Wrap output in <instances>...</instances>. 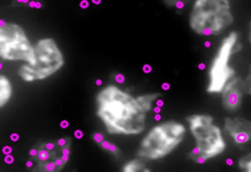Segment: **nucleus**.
I'll list each match as a JSON object with an SVG mask.
<instances>
[{
    "mask_svg": "<svg viewBox=\"0 0 251 172\" xmlns=\"http://www.w3.org/2000/svg\"><path fill=\"white\" fill-rule=\"evenodd\" d=\"M98 117L111 135H138L146 128L147 113L130 94L109 85L96 97Z\"/></svg>",
    "mask_w": 251,
    "mask_h": 172,
    "instance_id": "1",
    "label": "nucleus"
},
{
    "mask_svg": "<svg viewBox=\"0 0 251 172\" xmlns=\"http://www.w3.org/2000/svg\"><path fill=\"white\" fill-rule=\"evenodd\" d=\"M187 122L196 142V147L188 154L190 160L197 164H204L224 152L226 142L212 116L193 114L188 116Z\"/></svg>",
    "mask_w": 251,
    "mask_h": 172,
    "instance_id": "2",
    "label": "nucleus"
},
{
    "mask_svg": "<svg viewBox=\"0 0 251 172\" xmlns=\"http://www.w3.org/2000/svg\"><path fill=\"white\" fill-rule=\"evenodd\" d=\"M185 125L170 120L155 125L143 137L137 155L145 161L163 159L169 156L184 140Z\"/></svg>",
    "mask_w": 251,
    "mask_h": 172,
    "instance_id": "3",
    "label": "nucleus"
},
{
    "mask_svg": "<svg viewBox=\"0 0 251 172\" xmlns=\"http://www.w3.org/2000/svg\"><path fill=\"white\" fill-rule=\"evenodd\" d=\"M234 20L228 0H196L189 24L196 34L208 37L221 34Z\"/></svg>",
    "mask_w": 251,
    "mask_h": 172,
    "instance_id": "4",
    "label": "nucleus"
},
{
    "mask_svg": "<svg viewBox=\"0 0 251 172\" xmlns=\"http://www.w3.org/2000/svg\"><path fill=\"white\" fill-rule=\"evenodd\" d=\"M35 60L32 64L20 67L18 75L26 82L42 80L51 77L64 65L62 51L54 40L44 38L34 46Z\"/></svg>",
    "mask_w": 251,
    "mask_h": 172,
    "instance_id": "5",
    "label": "nucleus"
},
{
    "mask_svg": "<svg viewBox=\"0 0 251 172\" xmlns=\"http://www.w3.org/2000/svg\"><path fill=\"white\" fill-rule=\"evenodd\" d=\"M0 59L26 64L34 61V46L20 24L0 20Z\"/></svg>",
    "mask_w": 251,
    "mask_h": 172,
    "instance_id": "6",
    "label": "nucleus"
},
{
    "mask_svg": "<svg viewBox=\"0 0 251 172\" xmlns=\"http://www.w3.org/2000/svg\"><path fill=\"white\" fill-rule=\"evenodd\" d=\"M238 35L230 33L222 42L208 71L207 92L211 95L221 93L224 86L235 76V71L229 65L233 48L237 43Z\"/></svg>",
    "mask_w": 251,
    "mask_h": 172,
    "instance_id": "7",
    "label": "nucleus"
},
{
    "mask_svg": "<svg viewBox=\"0 0 251 172\" xmlns=\"http://www.w3.org/2000/svg\"><path fill=\"white\" fill-rule=\"evenodd\" d=\"M251 77L246 80L241 77L232 78L221 91V102L224 108L228 112H236L243 104L245 94L251 93Z\"/></svg>",
    "mask_w": 251,
    "mask_h": 172,
    "instance_id": "8",
    "label": "nucleus"
},
{
    "mask_svg": "<svg viewBox=\"0 0 251 172\" xmlns=\"http://www.w3.org/2000/svg\"><path fill=\"white\" fill-rule=\"evenodd\" d=\"M226 132L235 144H247L251 138V122L243 117H227L224 120Z\"/></svg>",
    "mask_w": 251,
    "mask_h": 172,
    "instance_id": "9",
    "label": "nucleus"
},
{
    "mask_svg": "<svg viewBox=\"0 0 251 172\" xmlns=\"http://www.w3.org/2000/svg\"><path fill=\"white\" fill-rule=\"evenodd\" d=\"M12 83L6 76L0 75V108L8 104L12 97Z\"/></svg>",
    "mask_w": 251,
    "mask_h": 172,
    "instance_id": "10",
    "label": "nucleus"
},
{
    "mask_svg": "<svg viewBox=\"0 0 251 172\" xmlns=\"http://www.w3.org/2000/svg\"><path fill=\"white\" fill-rule=\"evenodd\" d=\"M161 96L160 93H149L138 96L136 98L141 108L147 113L153 109L154 103L160 99Z\"/></svg>",
    "mask_w": 251,
    "mask_h": 172,
    "instance_id": "11",
    "label": "nucleus"
},
{
    "mask_svg": "<svg viewBox=\"0 0 251 172\" xmlns=\"http://www.w3.org/2000/svg\"><path fill=\"white\" fill-rule=\"evenodd\" d=\"M147 171H149L150 170L147 168L145 160L139 157L136 159L130 160L125 165L123 169V172H140Z\"/></svg>",
    "mask_w": 251,
    "mask_h": 172,
    "instance_id": "12",
    "label": "nucleus"
},
{
    "mask_svg": "<svg viewBox=\"0 0 251 172\" xmlns=\"http://www.w3.org/2000/svg\"><path fill=\"white\" fill-rule=\"evenodd\" d=\"M57 150L50 151L41 147L39 149L37 155L33 158V159L38 161L39 164H44L49 161H54L57 158L55 151Z\"/></svg>",
    "mask_w": 251,
    "mask_h": 172,
    "instance_id": "13",
    "label": "nucleus"
},
{
    "mask_svg": "<svg viewBox=\"0 0 251 172\" xmlns=\"http://www.w3.org/2000/svg\"><path fill=\"white\" fill-rule=\"evenodd\" d=\"M238 166L242 171L251 172V155L250 153L240 158L238 161Z\"/></svg>",
    "mask_w": 251,
    "mask_h": 172,
    "instance_id": "14",
    "label": "nucleus"
},
{
    "mask_svg": "<svg viewBox=\"0 0 251 172\" xmlns=\"http://www.w3.org/2000/svg\"><path fill=\"white\" fill-rule=\"evenodd\" d=\"M40 170L41 171H46L51 172L57 170V167L55 164L54 161H49L44 164H39Z\"/></svg>",
    "mask_w": 251,
    "mask_h": 172,
    "instance_id": "15",
    "label": "nucleus"
},
{
    "mask_svg": "<svg viewBox=\"0 0 251 172\" xmlns=\"http://www.w3.org/2000/svg\"><path fill=\"white\" fill-rule=\"evenodd\" d=\"M163 1L168 7L174 8L178 2L182 1V0H163Z\"/></svg>",
    "mask_w": 251,
    "mask_h": 172,
    "instance_id": "16",
    "label": "nucleus"
},
{
    "mask_svg": "<svg viewBox=\"0 0 251 172\" xmlns=\"http://www.w3.org/2000/svg\"><path fill=\"white\" fill-rule=\"evenodd\" d=\"M44 148L50 151L55 150L58 149V145L55 143L49 142L44 145Z\"/></svg>",
    "mask_w": 251,
    "mask_h": 172,
    "instance_id": "17",
    "label": "nucleus"
},
{
    "mask_svg": "<svg viewBox=\"0 0 251 172\" xmlns=\"http://www.w3.org/2000/svg\"><path fill=\"white\" fill-rule=\"evenodd\" d=\"M54 162L56 165V167H57V171H59V170L61 169L62 167H64V165L66 164L64 162H63L62 158L60 157H57L54 160Z\"/></svg>",
    "mask_w": 251,
    "mask_h": 172,
    "instance_id": "18",
    "label": "nucleus"
},
{
    "mask_svg": "<svg viewBox=\"0 0 251 172\" xmlns=\"http://www.w3.org/2000/svg\"><path fill=\"white\" fill-rule=\"evenodd\" d=\"M94 140L95 141L96 143L98 144H100L104 140V137L101 133H96L95 135H94Z\"/></svg>",
    "mask_w": 251,
    "mask_h": 172,
    "instance_id": "19",
    "label": "nucleus"
},
{
    "mask_svg": "<svg viewBox=\"0 0 251 172\" xmlns=\"http://www.w3.org/2000/svg\"><path fill=\"white\" fill-rule=\"evenodd\" d=\"M68 139H66V138H60L59 140L57 141V145L58 147H59V149L62 148V147L66 146L67 144V142H69Z\"/></svg>",
    "mask_w": 251,
    "mask_h": 172,
    "instance_id": "20",
    "label": "nucleus"
},
{
    "mask_svg": "<svg viewBox=\"0 0 251 172\" xmlns=\"http://www.w3.org/2000/svg\"><path fill=\"white\" fill-rule=\"evenodd\" d=\"M115 80L116 82L118 83V84H122L123 83L125 82V77L124 75L119 73V74L116 75Z\"/></svg>",
    "mask_w": 251,
    "mask_h": 172,
    "instance_id": "21",
    "label": "nucleus"
},
{
    "mask_svg": "<svg viewBox=\"0 0 251 172\" xmlns=\"http://www.w3.org/2000/svg\"><path fill=\"white\" fill-rule=\"evenodd\" d=\"M74 135H75V138H77V139L80 140L84 137V133H83L82 130H80V129H76L75 133H74Z\"/></svg>",
    "mask_w": 251,
    "mask_h": 172,
    "instance_id": "22",
    "label": "nucleus"
},
{
    "mask_svg": "<svg viewBox=\"0 0 251 172\" xmlns=\"http://www.w3.org/2000/svg\"><path fill=\"white\" fill-rule=\"evenodd\" d=\"M110 145H111V144L107 140H103L102 142L100 143V146L102 147L103 149L106 150L109 149Z\"/></svg>",
    "mask_w": 251,
    "mask_h": 172,
    "instance_id": "23",
    "label": "nucleus"
},
{
    "mask_svg": "<svg viewBox=\"0 0 251 172\" xmlns=\"http://www.w3.org/2000/svg\"><path fill=\"white\" fill-rule=\"evenodd\" d=\"M107 150H109L110 152L112 153H116L118 151V149L117 147H116V145L111 144L110 145L109 149Z\"/></svg>",
    "mask_w": 251,
    "mask_h": 172,
    "instance_id": "24",
    "label": "nucleus"
},
{
    "mask_svg": "<svg viewBox=\"0 0 251 172\" xmlns=\"http://www.w3.org/2000/svg\"><path fill=\"white\" fill-rule=\"evenodd\" d=\"M69 125L70 124H69V122L67 121L66 120H62V121L60 123V126L63 129L68 128Z\"/></svg>",
    "mask_w": 251,
    "mask_h": 172,
    "instance_id": "25",
    "label": "nucleus"
},
{
    "mask_svg": "<svg viewBox=\"0 0 251 172\" xmlns=\"http://www.w3.org/2000/svg\"><path fill=\"white\" fill-rule=\"evenodd\" d=\"M38 151H39V149L33 148L30 150L29 154H30V155L32 156L33 158H34L37 155Z\"/></svg>",
    "mask_w": 251,
    "mask_h": 172,
    "instance_id": "26",
    "label": "nucleus"
},
{
    "mask_svg": "<svg viewBox=\"0 0 251 172\" xmlns=\"http://www.w3.org/2000/svg\"><path fill=\"white\" fill-rule=\"evenodd\" d=\"M143 70L145 73H149L151 72L152 68L149 65V64H145V65L143 66Z\"/></svg>",
    "mask_w": 251,
    "mask_h": 172,
    "instance_id": "27",
    "label": "nucleus"
},
{
    "mask_svg": "<svg viewBox=\"0 0 251 172\" xmlns=\"http://www.w3.org/2000/svg\"><path fill=\"white\" fill-rule=\"evenodd\" d=\"M5 162L8 164H12V163L14 162V158H13L12 156L8 155L5 158Z\"/></svg>",
    "mask_w": 251,
    "mask_h": 172,
    "instance_id": "28",
    "label": "nucleus"
},
{
    "mask_svg": "<svg viewBox=\"0 0 251 172\" xmlns=\"http://www.w3.org/2000/svg\"><path fill=\"white\" fill-rule=\"evenodd\" d=\"M11 139H12L13 142H17V141L19 140L20 136L19 134L13 133L12 135H11Z\"/></svg>",
    "mask_w": 251,
    "mask_h": 172,
    "instance_id": "29",
    "label": "nucleus"
},
{
    "mask_svg": "<svg viewBox=\"0 0 251 172\" xmlns=\"http://www.w3.org/2000/svg\"><path fill=\"white\" fill-rule=\"evenodd\" d=\"M60 158H62L63 162H64L65 164H66L69 159V155H62L61 156H60Z\"/></svg>",
    "mask_w": 251,
    "mask_h": 172,
    "instance_id": "30",
    "label": "nucleus"
},
{
    "mask_svg": "<svg viewBox=\"0 0 251 172\" xmlns=\"http://www.w3.org/2000/svg\"><path fill=\"white\" fill-rule=\"evenodd\" d=\"M26 167H27V168L30 169L31 167H33V164L32 162V161L29 160L27 162H26Z\"/></svg>",
    "mask_w": 251,
    "mask_h": 172,
    "instance_id": "31",
    "label": "nucleus"
},
{
    "mask_svg": "<svg viewBox=\"0 0 251 172\" xmlns=\"http://www.w3.org/2000/svg\"><path fill=\"white\" fill-rule=\"evenodd\" d=\"M102 84V82L101 80L98 79L96 81V86H101Z\"/></svg>",
    "mask_w": 251,
    "mask_h": 172,
    "instance_id": "32",
    "label": "nucleus"
},
{
    "mask_svg": "<svg viewBox=\"0 0 251 172\" xmlns=\"http://www.w3.org/2000/svg\"><path fill=\"white\" fill-rule=\"evenodd\" d=\"M169 86V84H166V83H165V84H163L162 85V86H161V87H162V88L163 89V90H169V89H168V88H167V86Z\"/></svg>",
    "mask_w": 251,
    "mask_h": 172,
    "instance_id": "33",
    "label": "nucleus"
},
{
    "mask_svg": "<svg viewBox=\"0 0 251 172\" xmlns=\"http://www.w3.org/2000/svg\"><path fill=\"white\" fill-rule=\"evenodd\" d=\"M193 1H194V0H182V1L183 2V3H185V4L189 3H190V2H192Z\"/></svg>",
    "mask_w": 251,
    "mask_h": 172,
    "instance_id": "34",
    "label": "nucleus"
},
{
    "mask_svg": "<svg viewBox=\"0 0 251 172\" xmlns=\"http://www.w3.org/2000/svg\"><path fill=\"white\" fill-rule=\"evenodd\" d=\"M227 164L228 165H232L233 164V161H232V159H230V158H229V159H228L227 160Z\"/></svg>",
    "mask_w": 251,
    "mask_h": 172,
    "instance_id": "35",
    "label": "nucleus"
},
{
    "mask_svg": "<svg viewBox=\"0 0 251 172\" xmlns=\"http://www.w3.org/2000/svg\"><path fill=\"white\" fill-rule=\"evenodd\" d=\"M154 118H155V120H160L161 119V116L160 115H156L155 116V117H154Z\"/></svg>",
    "mask_w": 251,
    "mask_h": 172,
    "instance_id": "36",
    "label": "nucleus"
},
{
    "mask_svg": "<svg viewBox=\"0 0 251 172\" xmlns=\"http://www.w3.org/2000/svg\"><path fill=\"white\" fill-rule=\"evenodd\" d=\"M202 65H203V64H199V68H200L201 70H203V69L205 68V65H204L203 66Z\"/></svg>",
    "mask_w": 251,
    "mask_h": 172,
    "instance_id": "37",
    "label": "nucleus"
},
{
    "mask_svg": "<svg viewBox=\"0 0 251 172\" xmlns=\"http://www.w3.org/2000/svg\"><path fill=\"white\" fill-rule=\"evenodd\" d=\"M206 47H209L210 45H211V44H210V42H206L205 43Z\"/></svg>",
    "mask_w": 251,
    "mask_h": 172,
    "instance_id": "38",
    "label": "nucleus"
}]
</instances>
